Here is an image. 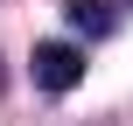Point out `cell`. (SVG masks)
<instances>
[{"instance_id": "obj_3", "label": "cell", "mask_w": 133, "mask_h": 126, "mask_svg": "<svg viewBox=\"0 0 133 126\" xmlns=\"http://www.w3.org/2000/svg\"><path fill=\"white\" fill-rule=\"evenodd\" d=\"M0 91H7V63H0Z\"/></svg>"}, {"instance_id": "obj_1", "label": "cell", "mask_w": 133, "mask_h": 126, "mask_svg": "<svg viewBox=\"0 0 133 126\" xmlns=\"http://www.w3.org/2000/svg\"><path fill=\"white\" fill-rule=\"evenodd\" d=\"M28 77H35V91L63 98V91H77V84H84V49H77V42H35Z\"/></svg>"}, {"instance_id": "obj_2", "label": "cell", "mask_w": 133, "mask_h": 126, "mask_svg": "<svg viewBox=\"0 0 133 126\" xmlns=\"http://www.w3.org/2000/svg\"><path fill=\"white\" fill-rule=\"evenodd\" d=\"M112 7H119V0H63V21H70L77 35H91V42H98V35H112V21H119Z\"/></svg>"}, {"instance_id": "obj_4", "label": "cell", "mask_w": 133, "mask_h": 126, "mask_svg": "<svg viewBox=\"0 0 133 126\" xmlns=\"http://www.w3.org/2000/svg\"><path fill=\"white\" fill-rule=\"evenodd\" d=\"M126 7H133V0H126Z\"/></svg>"}]
</instances>
